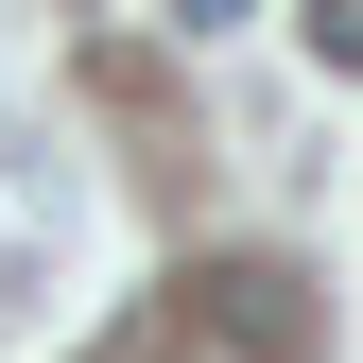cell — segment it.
Listing matches in <instances>:
<instances>
[{
	"label": "cell",
	"instance_id": "obj_2",
	"mask_svg": "<svg viewBox=\"0 0 363 363\" xmlns=\"http://www.w3.org/2000/svg\"><path fill=\"white\" fill-rule=\"evenodd\" d=\"M173 18H191V35H225V18H242V0H173Z\"/></svg>",
	"mask_w": 363,
	"mask_h": 363
},
{
	"label": "cell",
	"instance_id": "obj_1",
	"mask_svg": "<svg viewBox=\"0 0 363 363\" xmlns=\"http://www.w3.org/2000/svg\"><path fill=\"white\" fill-rule=\"evenodd\" d=\"M311 52H329V69H363V0H311Z\"/></svg>",
	"mask_w": 363,
	"mask_h": 363
}]
</instances>
